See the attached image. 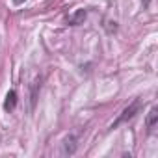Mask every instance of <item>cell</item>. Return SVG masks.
<instances>
[{"label":"cell","instance_id":"1","mask_svg":"<svg viewBox=\"0 0 158 158\" xmlns=\"http://www.w3.org/2000/svg\"><path fill=\"white\" fill-rule=\"evenodd\" d=\"M139 108H141V101H139V99H136L132 104H128V106H127V108L121 112V115H119V117H117V119H115L112 125H110V128H117L119 125H123V123L130 121V119H132V117H134V115L139 112Z\"/></svg>","mask_w":158,"mask_h":158},{"label":"cell","instance_id":"2","mask_svg":"<svg viewBox=\"0 0 158 158\" xmlns=\"http://www.w3.org/2000/svg\"><path fill=\"white\" fill-rule=\"evenodd\" d=\"M156 125H158V108L154 106V108H151V112H149V115H147V119H145L147 132H149V134H152V132H154V128H156Z\"/></svg>","mask_w":158,"mask_h":158},{"label":"cell","instance_id":"3","mask_svg":"<svg viewBox=\"0 0 158 158\" xmlns=\"http://www.w3.org/2000/svg\"><path fill=\"white\" fill-rule=\"evenodd\" d=\"M86 17H88V11H86V10H76L73 15H69L67 23H69L71 26H78V24H84Z\"/></svg>","mask_w":158,"mask_h":158},{"label":"cell","instance_id":"4","mask_svg":"<svg viewBox=\"0 0 158 158\" xmlns=\"http://www.w3.org/2000/svg\"><path fill=\"white\" fill-rule=\"evenodd\" d=\"M76 147H78V145H76V136H69V138L65 139V143H63V151H61V152L71 156V154L76 152Z\"/></svg>","mask_w":158,"mask_h":158},{"label":"cell","instance_id":"5","mask_svg":"<svg viewBox=\"0 0 158 158\" xmlns=\"http://www.w3.org/2000/svg\"><path fill=\"white\" fill-rule=\"evenodd\" d=\"M15 104H17V91H15V89H11V91L6 95L4 108H6V110H13V108H15Z\"/></svg>","mask_w":158,"mask_h":158},{"label":"cell","instance_id":"6","mask_svg":"<svg viewBox=\"0 0 158 158\" xmlns=\"http://www.w3.org/2000/svg\"><path fill=\"white\" fill-rule=\"evenodd\" d=\"M41 88V78H35V82L32 84V108L35 106V101H37V91Z\"/></svg>","mask_w":158,"mask_h":158},{"label":"cell","instance_id":"7","mask_svg":"<svg viewBox=\"0 0 158 158\" xmlns=\"http://www.w3.org/2000/svg\"><path fill=\"white\" fill-rule=\"evenodd\" d=\"M24 2H26V0H13L15 6H21V4H24Z\"/></svg>","mask_w":158,"mask_h":158}]
</instances>
